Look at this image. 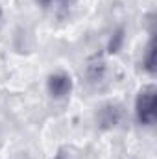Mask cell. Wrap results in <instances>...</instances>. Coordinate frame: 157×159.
<instances>
[{"mask_svg": "<svg viewBox=\"0 0 157 159\" xmlns=\"http://www.w3.org/2000/svg\"><path fill=\"white\" fill-rule=\"evenodd\" d=\"M37 2H39L41 6H50V4H52V2H56V0H37Z\"/></svg>", "mask_w": 157, "mask_h": 159, "instance_id": "5", "label": "cell"}, {"mask_svg": "<svg viewBox=\"0 0 157 159\" xmlns=\"http://www.w3.org/2000/svg\"><path fill=\"white\" fill-rule=\"evenodd\" d=\"M120 120V109L117 106H104L100 109V124L105 126V128H111V126H117V122Z\"/></svg>", "mask_w": 157, "mask_h": 159, "instance_id": "3", "label": "cell"}, {"mask_svg": "<svg viewBox=\"0 0 157 159\" xmlns=\"http://www.w3.org/2000/svg\"><path fill=\"white\" fill-rule=\"evenodd\" d=\"M72 87H74L72 76L67 72H54L46 80V91L54 100L67 98L72 93Z\"/></svg>", "mask_w": 157, "mask_h": 159, "instance_id": "2", "label": "cell"}, {"mask_svg": "<svg viewBox=\"0 0 157 159\" xmlns=\"http://www.w3.org/2000/svg\"><path fill=\"white\" fill-rule=\"evenodd\" d=\"M142 67H144V70L150 72V74L155 72V43H154V39L150 41V44H148V48H146V54H144V57H142Z\"/></svg>", "mask_w": 157, "mask_h": 159, "instance_id": "4", "label": "cell"}, {"mask_svg": "<svg viewBox=\"0 0 157 159\" xmlns=\"http://www.w3.org/2000/svg\"><path fill=\"white\" fill-rule=\"evenodd\" d=\"M155 87H142L135 96V117L142 126L155 124Z\"/></svg>", "mask_w": 157, "mask_h": 159, "instance_id": "1", "label": "cell"}, {"mask_svg": "<svg viewBox=\"0 0 157 159\" xmlns=\"http://www.w3.org/2000/svg\"><path fill=\"white\" fill-rule=\"evenodd\" d=\"M56 159H63V157H56Z\"/></svg>", "mask_w": 157, "mask_h": 159, "instance_id": "6", "label": "cell"}]
</instances>
